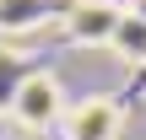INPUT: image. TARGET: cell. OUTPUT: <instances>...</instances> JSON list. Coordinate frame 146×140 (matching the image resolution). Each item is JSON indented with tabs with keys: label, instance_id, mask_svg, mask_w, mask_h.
<instances>
[{
	"label": "cell",
	"instance_id": "cell-1",
	"mask_svg": "<svg viewBox=\"0 0 146 140\" xmlns=\"http://www.w3.org/2000/svg\"><path fill=\"white\" fill-rule=\"evenodd\" d=\"M5 108H11V119H16L22 129H33V135L60 129V124H65V113H70L65 86H60V76H54V70H27V76H16V86H11V97H5Z\"/></svg>",
	"mask_w": 146,
	"mask_h": 140
},
{
	"label": "cell",
	"instance_id": "cell-2",
	"mask_svg": "<svg viewBox=\"0 0 146 140\" xmlns=\"http://www.w3.org/2000/svg\"><path fill=\"white\" fill-rule=\"evenodd\" d=\"M119 22H125V5L119 0H70L65 16H60V32L76 49H114Z\"/></svg>",
	"mask_w": 146,
	"mask_h": 140
},
{
	"label": "cell",
	"instance_id": "cell-3",
	"mask_svg": "<svg viewBox=\"0 0 146 140\" xmlns=\"http://www.w3.org/2000/svg\"><path fill=\"white\" fill-rule=\"evenodd\" d=\"M119 129H125V108H119L108 92L76 97L70 113H65V124H60L65 140H119Z\"/></svg>",
	"mask_w": 146,
	"mask_h": 140
},
{
	"label": "cell",
	"instance_id": "cell-4",
	"mask_svg": "<svg viewBox=\"0 0 146 140\" xmlns=\"http://www.w3.org/2000/svg\"><path fill=\"white\" fill-rule=\"evenodd\" d=\"M60 16H65L60 0H0V32L5 38H22L43 22H60Z\"/></svg>",
	"mask_w": 146,
	"mask_h": 140
},
{
	"label": "cell",
	"instance_id": "cell-5",
	"mask_svg": "<svg viewBox=\"0 0 146 140\" xmlns=\"http://www.w3.org/2000/svg\"><path fill=\"white\" fill-rule=\"evenodd\" d=\"M114 54H119V59H130V65H146V22H141V16H130V11H125L119 38H114Z\"/></svg>",
	"mask_w": 146,
	"mask_h": 140
},
{
	"label": "cell",
	"instance_id": "cell-6",
	"mask_svg": "<svg viewBox=\"0 0 146 140\" xmlns=\"http://www.w3.org/2000/svg\"><path fill=\"white\" fill-rule=\"evenodd\" d=\"M125 11H130V16H141V22H146V0H125Z\"/></svg>",
	"mask_w": 146,
	"mask_h": 140
}]
</instances>
